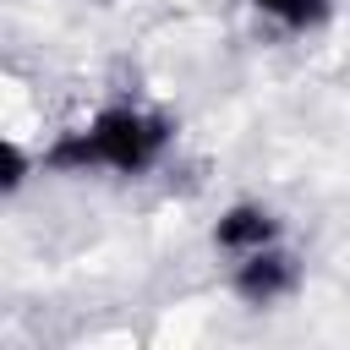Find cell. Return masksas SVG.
I'll list each match as a JSON object with an SVG mask.
<instances>
[{
  "label": "cell",
  "mask_w": 350,
  "mask_h": 350,
  "mask_svg": "<svg viewBox=\"0 0 350 350\" xmlns=\"http://www.w3.org/2000/svg\"><path fill=\"white\" fill-rule=\"evenodd\" d=\"M170 126L159 115H137V109H104L88 131H71L49 148L55 170H88V164H109V170H142L164 153Z\"/></svg>",
  "instance_id": "cell-1"
},
{
  "label": "cell",
  "mask_w": 350,
  "mask_h": 350,
  "mask_svg": "<svg viewBox=\"0 0 350 350\" xmlns=\"http://www.w3.org/2000/svg\"><path fill=\"white\" fill-rule=\"evenodd\" d=\"M295 284V257H284V252H252L246 262H241V273H235V290L252 301V306H268L273 295H284Z\"/></svg>",
  "instance_id": "cell-2"
},
{
  "label": "cell",
  "mask_w": 350,
  "mask_h": 350,
  "mask_svg": "<svg viewBox=\"0 0 350 350\" xmlns=\"http://www.w3.org/2000/svg\"><path fill=\"white\" fill-rule=\"evenodd\" d=\"M219 246L224 252H262L268 241H273V219L262 213V208H252V202H241V208H230L224 219H219Z\"/></svg>",
  "instance_id": "cell-3"
},
{
  "label": "cell",
  "mask_w": 350,
  "mask_h": 350,
  "mask_svg": "<svg viewBox=\"0 0 350 350\" xmlns=\"http://www.w3.org/2000/svg\"><path fill=\"white\" fill-rule=\"evenodd\" d=\"M257 11L279 16L284 27H312V22L328 16V0H257Z\"/></svg>",
  "instance_id": "cell-4"
},
{
  "label": "cell",
  "mask_w": 350,
  "mask_h": 350,
  "mask_svg": "<svg viewBox=\"0 0 350 350\" xmlns=\"http://www.w3.org/2000/svg\"><path fill=\"white\" fill-rule=\"evenodd\" d=\"M0 153H5V191H16V186H22V175H27V159H22V148H16V142H5Z\"/></svg>",
  "instance_id": "cell-5"
}]
</instances>
